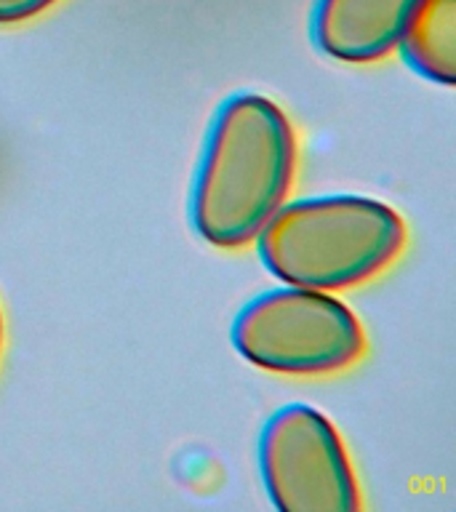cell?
Returning <instances> with one entry per match:
<instances>
[{"label":"cell","instance_id":"52a82bcc","mask_svg":"<svg viewBox=\"0 0 456 512\" xmlns=\"http://www.w3.org/2000/svg\"><path fill=\"white\" fill-rule=\"evenodd\" d=\"M59 0H0V27L30 22L35 16L46 14Z\"/></svg>","mask_w":456,"mask_h":512},{"label":"cell","instance_id":"7a4b0ae2","mask_svg":"<svg viewBox=\"0 0 456 512\" xmlns=\"http://www.w3.org/2000/svg\"><path fill=\"white\" fill-rule=\"evenodd\" d=\"M406 235L392 206L339 192L283 200L254 240L264 270L280 283L344 291L387 270Z\"/></svg>","mask_w":456,"mask_h":512},{"label":"cell","instance_id":"3957f363","mask_svg":"<svg viewBox=\"0 0 456 512\" xmlns=\"http://www.w3.org/2000/svg\"><path fill=\"white\" fill-rule=\"evenodd\" d=\"M240 358L286 376H328L366 352L358 315L331 291L283 283L248 299L230 328Z\"/></svg>","mask_w":456,"mask_h":512},{"label":"cell","instance_id":"5b68a950","mask_svg":"<svg viewBox=\"0 0 456 512\" xmlns=\"http://www.w3.org/2000/svg\"><path fill=\"white\" fill-rule=\"evenodd\" d=\"M419 0H315L312 43L344 64H371L390 56Z\"/></svg>","mask_w":456,"mask_h":512},{"label":"cell","instance_id":"6da1fadb","mask_svg":"<svg viewBox=\"0 0 456 512\" xmlns=\"http://www.w3.org/2000/svg\"><path fill=\"white\" fill-rule=\"evenodd\" d=\"M296 174V134L270 96H227L208 123L190 187L192 230L216 248L259 235Z\"/></svg>","mask_w":456,"mask_h":512},{"label":"cell","instance_id":"277c9868","mask_svg":"<svg viewBox=\"0 0 456 512\" xmlns=\"http://www.w3.org/2000/svg\"><path fill=\"white\" fill-rule=\"evenodd\" d=\"M256 462L267 499L280 512H358L360 491L334 422L307 403L267 416Z\"/></svg>","mask_w":456,"mask_h":512},{"label":"cell","instance_id":"8992f818","mask_svg":"<svg viewBox=\"0 0 456 512\" xmlns=\"http://www.w3.org/2000/svg\"><path fill=\"white\" fill-rule=\"evenodd\" d=\"M398 51L408 70L435 86H454L456 80V0H419Z\"/></svg>","mask_w":456,"mask_h":512},{"label":"cell","instance_id":"ba28073f","mask_svg":"<svg viewBox=\"0 0 456 512\" xmlns=\"http://www.w3.org/2000/svg\"><path fill=\"white\" fill-rule=\"evenodd\" d=\"M0 350H3V312H0Z\"/></svg>","mask_w":456,"mask_h":512}]
</instances>
